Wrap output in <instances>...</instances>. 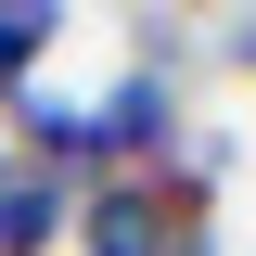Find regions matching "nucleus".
I'll use <instances>...</instances> for the list:
<instances>
[{
    "label": "nucleus",
    "instance_id": "nucleus-2",
    "mask_svg": "<svg viewBox=\"0 0 256 256\" xmlns=\"http://www.w3.org/2000/svg\"><path fill=\"white\" fill-rule=\"evenodd\" d=\"M90 141H102V180L180 166V141H192V102H180V77H166V64H116V77L90 90Z\"/></svg>",
    "mask_w": 256,
    "mask_h": 256
},
{
    "label": "nucleus",
    "instance_id": "nucleus-5",
    "mask_svg": "<svg viewBox=\"0 0 256 256\" xmlns=\"http://www.w3.org/2000/svg\"><path fill=\"white\" fill-rule=\"evenodd\" d=\"M230 64H244V77H256V26H230Z\"/></svg>",
    "mask_w": 256,
    "mask_h": 256
},
{
    "label": "nucleus",
    "instance_id": "nucleus-4",
    "mask_svg": "<svg viewBox=\"0 0 256 256\" xmlns=\"http://www.w3.org/2000/svg\"><path fill=\"white\" fill-rule=\"evenodd\" d=\"M64 26H77L64 0H0V102L52 77V52H64Z\"/></svg>",
    "mask_w": 256,
    "mask_h": 256
},
{
    "label": "nucleus",
    "instance_id": "nucleus-3",
    "mask_svg": "<svg viewBox=\"0 0 256 256\" xmlns=\"http://www.w3.org/2000/svg\"><path fill=\"white\" fill-rule=\"evenodd\" d=\"M52 244H77V180L0 154V256H52Z\"/></svg>",
    "mask_w": 256,
    "mask_h": 256
},
{
    "label": "nucleus",
    "instance_id": "nucleus-1",
    "mask_svg": "<svg viewBox=\"0 0 256 256\" xmlns=\"http://www.w3.org/2000/svg\"><path fill=\"white\" fill-rule=\"evenodd\" d=\"M205 244H218V180L192 154L77 192V256H205Z\"/></svg>",
    "mask_w": 256,
    "mask_h": 256
},
{
    "label": "nucleus",
    "instance_id": "nucleus-6",
    "mask_svg": "<svg viewBox=\"0 0 256 256\" xmlns=\"http://www.w3.org/2000/svg\"><path fill=\"white\" fill-rule=\"evenodd\" d=\"M205 256H218V244H205Z\"/></svg>",
    "mask_w": 256,
    "mask_h": 256
}]
</instances>
